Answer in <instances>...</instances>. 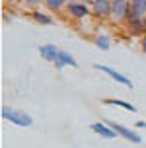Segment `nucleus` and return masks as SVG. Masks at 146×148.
<instances>
[{
  "instance_id": "nucleus-9",
  "label": "nucleus",
  "mask_w": 146,
  "mask_h": 148,
  "mask_svg": "<svg viewBox=\"0 0 146 148\" xmlns=\"http://www.w3.org/2000/svg\"><path fill=\"white\" fill-rule=\"evenodd\" d=\"M92 131L97 133L99 136H103V138H115L117 136V133L105 123V121H103V123H92Z\"/></svg>"
},
{
  "instance_id": "nucleus-1",
  "label": "nucleus",
  "mask_w": 146,
  "mask_h": 148,
  "mask_svg": "<svg viewBox=\"0 0 146 148\" xmlns=\"http://www.w3.org/2000/svg\"><path fill=\"white\" fill-rule=\"evenodd\" d=\"M2 119L8 121V123H14L18 127H31L33 125V119L29 117L25 111L14 109V107H8V105L2 107Z\"/></svg>"
},
{
  "instance_id": "nucleus-12",
  "label": "nucleus",
  "mask_w": 146,
  "mask_h": 148,
  "mask_svg": "<svg viewBox=\"0 0 146 148\" xmlns=\"http://www.w3.org/2000/svg\"><path fill=\"white\" fill-rule=\"evenodd\" d=\"M103 103H105V105H117V107H123V109L131 111V113H134V111H136V107H134L132 103L123 101V99H111V97H107V99H103Z\"/></svg>"
},
{
  "instance_id": "nucleus-4",
  "label": "nucleus",
  "mask_w": 146,
  "mask_h": 148,
  "mask_svg": "<svg viewBox=\"0 0 146 148\" xmlns=\"http://www.w3.org/2000/svg\"><path fill=\"white\" fill-rule=\"evenodd\" d=\"M105 123H107V125H109L111 129L117 133V136H123V138L134 142V144H140V142H142V136H140V134H136L134 131H131V129H127V127L119 125V123H113V121H105Z\"/></svg>"
},
{
  "instance_id": "nucleus-5",
  "label": "nucleus",
  "mask_w": 146,
  "mask_h": 148,
  "mask_svg": "<svg viewBox=\"0 0 146 148\" xmlns=\"http://www.w3.org/2000/svg\"><path fill=\"white\" fill-rule=\"evenodd\" d=\"M90 8H92V14L99 20L111 18V0H95Z\"/></svg>"
},
{
  "instance_id": "nucleus-8",
  "label": "nucleus",
  "mask_w": 146,
  "mask_h": 148,
  "mask_svg": "<svg viewBox=\"0 0 146 148\" xmlns=\"http://www.w3.org/2000/svg\"><path fill=\"white\" fill-rule=\"evenodd\" d=\"M39 55L49 62H55L60 55V49H57V45H41L39 47Z\"/></svg>"
},
{
  "instance_id": "nucleus-7",
  "label": "nucleus",
  "mask_w": 146,
  "mask_h": 148,
  "mask_svg": "<svg viewBox=\"0 0 146 148\" xmlns=\"http://www.w3.org/2000/svg\"><path fill=\"white\" fill-rule=\"evenodd\" d=\"M64 66H72V68H76V66H78V60L74 59V57L70 55V53L60 51L58 59L55 60V68H57V70H62Z\"/></svg>"
},
{
  "instance_id": "nucleus-17",
  "label": "nucleus",
  "mask_w": 146,
  "mask_h": 148,
  "mask_svg": "<svg viewBox=\"0 0 146 148\" xmlns=\"http://www.w3.org/2000/svg\"><path fill=\"white\" fill-rule=\"evenodd\" d=\"M140 49H142V53L146 55V35H144V37H140Z\"/></svg>"
},
{
  "instance_id": "nucleus-11",
  "label": "nucleus",
  "mask_w": 146,
  "mask_h": 148,
  "mask_svg": "<svg viewBox=\"0 0 146 148\" xmlns=\"http://www.w3.org/2000/svg\"><path fill=\"white\" fill-rule=\"evenodd\" d=\"M31 20L37 23H41V25H51L55 20H53V16L51 14H45V12H41V10H35V12H31Z\"/></svg>"
},
{
  "instance_id": "nucleus-2",
  "label": "nucleus",
  "mask_w": 146,
  "mask_h": 148,
  "mask_svg": "<svg viewBox=\"0 0 146 148\" xmlns=\"http://www.w3.org/2000/svg\"><path fill=\"white\" fill-rule=\"evenodd\" d=\"M66 12H68L70 18H74V20H84L86 16L92 14V8L88 6L86 2H76V0H72V2H68Z\"/></svg>"
},
{
  "instance_id": "nucleus-14",
  "label": "nucleus",
  "mask_w": 146,
  "mask_h": 148,
  "mask_svg": "<svg viewBox=\"0 0 146 148\" xmlns=\"http://www.w3.org/2000/svg\"><path fill=\"white\" fill-rule=\"evenodd\" d=\"M94 43H95V47L101 49V51H107V49L111 47V41H109V37H107V35H97Z\"/></svg>"
},
{
  "instance_id": "nucleus-6",
  "label": "nucleus",
  "mask_w": 146,
  "mask_h": 148,
  "mask_svg": "<svg viewBox=\"0 0 146 148\" xmlns=\"http://www.w3.org/2000/svg\"><path fill=\"white\" fill-rule=\"evenodd\" d=\"M94 68L95 70H101V72H105V74H109L111 78L115 82H119V84H123V86H127V88H132V82L127 78V76H123L121 72H117V70H113V68H109V66H105V64H94Z\"/></svg>"
},
{
  "instance_id": "nucleus-22",
  "label": "nucleus",
  "mask_w": 146,
  "mask_h": 148,
  "mask_svg": "<svg viewBox=\"0 0 146 148\" xmlns=\"http://www.w3.org/2000/svg\"><path fill=\"white\" fill-rule=\"evenodd\" d=\"M111 2H113V0H111Z\"/></svg>"
},
{
  "instance_id": "nucleus-21",
  "label": "nucleus",
  "mask_w": 146,
  "mask_h": 148,
  "mask_svg": "<svg viewBox=\"0 0 146 148\" xmlns=\"http://www.w3.org/2000/svg\"><path fill=\"white\" fill-rule=\"evenodd\" d=\"M144 23H146V16H144Z\"/></svg>"
},
{
  "instance_id": "nucleus-16",
  "label": "nucleus",
  "mask_w": 146,
  "mask_h": 148,
  "mask_svg": "<svg viewBox=\"0 0 146 148\" xmlns=\"http://www.w3.org/2000/svg\"><path fill=\"white\" fill-rule=\"evenodd\" d=\"M22 4L25 8H31V12H35V10H39L41 4H45V0H23Z\"/></svg>"
},
{
  "instance_id": "nucleus-15",
  "label": "nucleus",
  "mask_w": 146,
  "mask_h": 148,
  "mask_svg": "<svg viewBox=\"0 0 146 148\" xmlns=\"http://www.w3.org/2000/svg\"><path fill=\"white\" fill-rule=\"evenodd\" d=\"M131 6L136 10V14H138L140 18L146 16V0H131Z\"/></svg>"
},
{
  "instance_id": "nucleus-18",
  "label": "nucleus",
  "mask_w": 146,
  "mask_h": 148,
  "mask_svg": "<svg viewBox=\"0 0 146 148\" xmlns=\"http://www.w3.org/2000/svg\"><path fill=\"white\" fill-rule=\"evenodd\" d=\"M136 127H138V129H146V121H138Z\"/></svg>"
},
{
  "instance_id": "nucleus-3",
  "label": "nucleus",
  "mask_w": 146,
  "mask_h": 148,
  "mask_svg": "<svg viewBox=\"0 0 146 148\" xmlns=\"http://www.w3.org/2000/svg\"><path fill=\"white\" fill-rule=\"evenodd\" d=\"M129 8H131V0H113L111 2V18L115 22H125Z\"/></svg>"
},
{
  "instance_id": "nucleus-19",
  "label": "nucleus",
  "mask_w": 146,
  "mask_h": 148,
  "mask_svg": "<svg viewBox=\"0 0 146 148\" xmlns=\"http://www.w3.org/2000/svg\"><path fill=\"white\" fill-rule=\"evenodd\" d=\"M84 2H86V4H88V6H92V4H94V2H95V0H84Z\"/></svg>"
},
{
  "instance_id": "nucleus-20",
  "label": "nucleus",
  "mask_w": 146,
  "mask_h": 148,
  "mask_svg": "<svg viewBox=\"0 0 146 148\" xmlns=\"http://www.w3.org/2000/svg\"><path fill=\"white\" fill-rule=\"evenodd\" d=\"M4 2H8V4H12V2H16V0H4Z\"/></svg>"
},
{
  "instance_id": "nucleus-10",
  "label": "nucleus",
  "mask_w": 146,
  "mask_h": 148,
  "mask_svg": "<svg viewBox=\"0 0 146 148\" xmlns=\"http://www.w3.org/2000/svg\"><path fill=\"white\" fill-rule=\"evenodd\" d=\"M127 29H129V35H132V37H144L146 23H144V20H136L132 23H127Z\"/></svg>"
},
{
  "instance_id": "nucleus-13",
  "label": "nucleus",
  "mask_w": 146,
  "mask_h": 148,
  "mask_svg": "<svg viewBox=\"0 0 146 148\" xmlns=\"http://www.w3.org/2000/svg\"><path fill=\"white\" fill-rule=\"evenodd\" d=\"M45 6L49 12H60L62 8L68 6V0H45Z\"/></svg>"
}]
</instances>
